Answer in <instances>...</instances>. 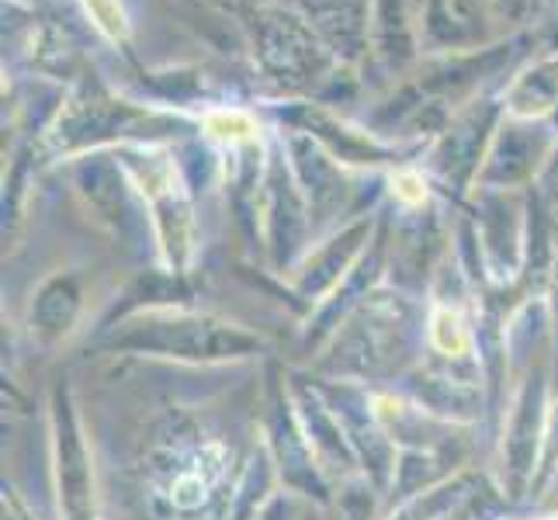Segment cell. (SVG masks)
<instances>
[{
	"label": "cell",
	"instance_id": "cell-1",
	"mask_svg": "<svg viewBox=\"0 0 558 520\" xmlns=\"http://www.w3.org/2000/svg\"><path fill=\"white\" fill-rule=\"evenodd\" d=\"M105 347L174 361H233L264 351V340L216 316L157 310L122 323L111 337H105Z\"/></svg>",
	"mask_w": 558,
	"mask_h": 520
},
{
	"label": "cell",
	"instance_id": "cell-2",
	"mask_svg": "<svg viewBox=\"0 0 558 520\" xmlns=\"http://www.w3.org/2000/svg\"><path fill=\"white\" fill-rule=\"evenodd\" d=\"M52 448H56V486H60L63 517L94 520V465L66 385H56L52 392Z\"/></svg>",
	"mask_w": 558,
	"mask_h": 520
},
{
	"label": "cell",
	"instance_id": "cell-3",
	"mask_svg": "<svg viewBox=\"0 0 558 520\" xmlns=\"http://www.w3.org/2000/svg\"><path fill=\"white\" fill-rule=\"evenodd\" d=\"M542 423H545V382L542 372L524 382L517 407L510 416V431L504 440V472H507V493L521 496L534 475L537 448H542Z\"/></svg>",
	"mask_w": 558,
	"mask_h": 520
},
{
	"label": "cell",
	"instance_id": "cell-4",
	"mask_svg": "<svg viewBox=\"0 0 558 520\" xmlns=\"http://www.w3.org/2000/svg\"><path fill=\"white\" fill-rule=\"evenodd\" d=\"M81 310H84V292H81V281L73 275H56L49 278L43 288H38V295L32 302V337L38 343H60L76 319H81Z\"/></svg>",
	"mask_w": 558,
	"mask_h": 520
},
{
	"label": "cell",
	"instance_id": "cell-5",
	"mask_svg": "<svg viewBox=\"0 0 558 520\" xmlns=\"http://www.w3.org/2000/svg\"><path fill=\"white\" fill-rule=\"evenodd\" d=\"M364 233H368V229H364V226H354V229H348L343 237H337L330 246L323 250V254H316V257L310 261V267L302 271L299 292L313 302L319 292H326V288H333L337 278H343V267H348V264L354 261V254H357V246H361Z\"/></svg>",
	"mask_w": 558,
	"mask_h": 520
},
{
	"label": "cell",
	"instance_id": "cell-6",
	"mask_svg": "<svg viewBox=\"0 0 558 520\" xmlns=\"http://www.w3.org/2000/svg\"><path fill=\"white\" fill-rule=\"evenodd\" d=\"M558 98V66L555 63H537L534 70H527L521 81L510 90V108L517 114H545Z\"/></svg>",
	"mask_w": 558,
	"mask_h": 520
},
{
	"label": "cell",
	"instance_id": "cell-7",
	"mask_svg": "<svg viewBox=\"0 0 558 520\" xmlns=\"http://www.w3.org/2000/svg\"><path fill=\"white\" fill-rule=\"evenodd\" d=\"M430 347L437 354H445L448 361H465L469 358V347H472V334L469 326L461 323L458 310H448V305H440V310L430 316Z\"/></svg>",
	"mask_w": 558,
	"mask_h": 520
},
{
	"label": "cell",
	"instance_id": "cell-8",
	"mask_svg": "<svg viewBox=\"0 0 558 520\" xmlns=\"http://www.w3.org/2000/svg\"><path fill=\"white\" fill-rule=\"evenodd\" d=\"M205 129L216 140H229V143L254 136V122H250V114H243V111H211L205 119Z\"/></svg>",
	"mask_w": 558,
	"mask_h": 520
},
{
	"label": "cell",
	"instance_id": "cell-9",
	"mask_svg": "<svg viewBox=\"0 0 558 520\" xmlns=\"http://www.w3.org/2000/svg\"><path fill=\"white\" fill-rule=\"evenodd\" d=\"M87 8L94 11V17H98V25L119 38L125 32V17H122V8L114 4V0H87Z\"/></svg>",
	"mask_w": 558,
	"mask_h": 520
},
{
	"label": "cell",
	"instance_id": "cell-10",
	"mask_svg": "<svg viewBox=\"0 0 558 520\" xmlns=\"http://www.w3.org/2000/svg\"><path fill=\"white\" fill-rule=\"evenodd\" d=\"M295 517V504H292V496H278V499H271L264 510H260V517L257 520H292Z\"/></svg>",
	"mask_w": 558,
	"mask_h": 520
},
{
	"label": "cell",
	"instance_id": "cell-11",
	"mask_svg": "<svg viewBox=\"0 0 558 520\" xmlns=\"http://www.w3.org/2000/svg\"><path fill=\"white\" fill-rule=\"evenodd\" d=\"M396 188H399V195L407 198V202H420L423 198V184H420V178H413V173H402V178L396 181Z\"/></svg>",
	"mask_w": 558,
	"mask_h": 520
},
{
	"label": "cell",
	"instance_id": "cell-12",
	"mask_svg": "<svg viewBox=\"0 0 558 520\" xmlns=\"http://www.w3.org/2000/svg\"><path fill=\"white\" fill-rule=\"evenodd\" d=\"M555 504H558V483H555Z\"/></svg>",
	"mask_w": 558,
	"mask_h": 520
}]
</instances>
